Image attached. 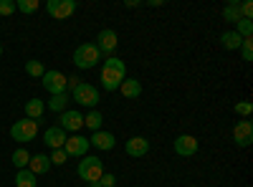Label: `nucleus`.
<instances>
[{
    "mask_svg": "<svg viewBox=\"0 0 253 187\" xmlns=\"http://www.w3.org/2000/svg\"><path fill=\"white\" fill-rule=\"evenodd\" d=\"M13 164H15V167L18 170H26L28 167V162H31V154H28V150H23V147H20V150H15L13 152Z\"/></svg>",
    "mask_w": 253,
    "mask_h": 187,
    "instance_id": "obj_25",
    "label": "nucleus"
},
{
    "mask_svg": "<svg viewBox=\"0 0 253 187\" xmlns=\"http://www.w3.org/2000/svg\"><path fill=\"white\" fill-rule=\"evenodd\" d=\"M36 175L31 170H18L15 172V187H36Z\"/></svg>",
    "mask_w": 253,
    "mask_h": 187,
    "instance_id": "obj_21",
    "label": "nucleus"
},
{
    "mask_svg": "<svg viewBox=\"0 0 253 187\" xmlns=\"http://www.w3.org/2000/svg\"><path fill=\"white\" fill-rule=\"evenodd\" d=\"M15 13V0H0V15H13Z\"/></svg>",
    "mask_w": 253,
    "mask_h": 187,
    "instance_id": "obj_31",
    "label": "nucleus"
},
{
    "mask_svg": "<svg viewBox=\"0 0 253 187\" xmlns=\"http://www.w3.org/2000/svg\"><path fill=\"white\" fill-rule=\"evenodd\" d=\"M236 114H241V116L248 119V116L253 114V104H251V101H238V104H236Z\"/></svg>",
    "mask_w": 253,
    "mask_h": 187,
    "instance_id": "obj_29",
    "label": "nucleus"
},
{
    "mask_svg": "<svg viewBox=\"0 0 253 187\" xmlns=\"http://www.w3.org/2000/svg\"><path fill=\"white\" fill-rule=\"evenodd\" d=\"M101 121H104V116L94 109V112H89L86 116H84V127H89L91 132H99L101 129Z\"/></svg>",
    "mask_w": 253,
    "mask_h": 187,
    "instance_id": "obj_24",
    "label": "nucleus"
},
{
    "mask_svg": "<svg viewBox=\"0 0 253 187\" xmlns=\"http://www.w3.org/2000/svg\"><path fill=\"white\" fill-rule=\"evenodd\" d=\"M119 94H122L124 99H137V96L142 94V84H139L137 78H124L122 86H119Z\"/></svg>",
    "mask_w": 253,
    "mask_h": 187,
    "instance_id": "obj_18",
    "label": "nucleus"
},
{
    "mask_svg": "<svg viewBox=\"0 0 253 187\" xmlns=\"http://www.w3.org/2000/svg\"><path fill=\"white\" fill-rule=\"evenodd\" d=\"M172 147H175V154H180V157H193L198 152V139L193 134H180Z\"/></svg>",
    "mask_w": 253,
    "mask_h": 187,
    "instance_id": "obj_11",
    "label": "nucleus"
},
{
    "mask_svg": "<svg viewBox=\"0 0 253 187\" xmlns=\"http://www.w3.org/2000/svg\"><path fill=\"white\" fill-rule=\"evenodd\" d=\"M117 46H119V36H117V31L104 28V31L96 36V48H99V53L112 56V53L117 51Z\"/></svg>",
    "mask_w": 253,
    "mask_h": 187,
    "instance_id": "obj_9",
    "label": "nucleus"
},
{
    "mask_svg": "<svg viewBox=\"0 0 253 187\" xmlns=\"http://www.w3.org/2000/svg\"><path fill=\"white\" fill-rule=\"evenodd\" d=\"M101 61V53H99V48H96V43H81L76 51H74V64H76V69H94L96 64Z\"/></svg>",
    "mask_w": 253,
    "mask_h": 187,
    "instance_id": "obj_2",
    "label": "nucleus"
},
{
    "mask_svg": "<svg viewBox=\"0 0 253 187\" xmlns=\"http://www.w3.org/2000/svg\"><path fill=\"white\" fill-rule=\"evenodd\" d=\"M79 81H81V78H76V76H69V86H66V89H69V91H74V89L79 86Z\"/></svg>",
    "mask_w": 253,
    "mask_h": 187,
    "instance_id": "obj_34",
    "label": "nucleus"
},
{
    "mask_svg": "<svg viewBox=\"0 0 253 187\" xmlns=\"http://www.w3.org/2000/svg\"><path fill=\"white\" fill-rule=\"evenodd\" d=\"M233 139L238 147H251V142H253V124L246 119V121H238L236 124V129H233Z\"/></svg>",
    "mask_w": 253,
    "mask_h": 187,
    "instance_id": "obj_12",
    "label": "nucleus"
},
{
    "mask_svg": "<svg viewBox=\"0 0 253 187\" xmlns=\"http://www.w3.org/2000/svg\"><path fill=\"white\" fill-rule=\"evenodd\" d=\"M46 10L56 20H66V18H71L76 13V0H48Z\"/></svg>",
    "mask_w": 253,
    "mask_h": 187,
    "instance_id": "obj_7",
    "label": "nucleus"
},
{
    "mask_svg": "<svg viewBox=\"0 0 253 187\" xmlns=\"http://www.w3.org/2000/svg\"><path fill=\"white\" fill-rule=\"evenodd\" d=\"M238 13H241L243 20H251V15H253V3H248V0H246V3H241V5H238Z\"/></svg>",
    "mask_w": 253,
    "mask_h": 187,
    "instance_id": "obj_32",
    "label": "nucleus"
},
{
    "mask_svg": "<svg viewBox=\"0 0 253 187\" xmlns=\"http://www.w3.org/2000/svg\"><path fill=\"white\" fill-rule=\"evenodd\" d=\"M142 3H139V0H126V8H139Z\"/></svg>",
    "mask_w": 253,
    "mask_h": 187,
    "instance_id": "obj_35",
    "label": "nucleus"
},
{
    "mask_svg": "<svg viewBox=\"0 0 253 187\" xmlns=\"http://www.w3.org/2000/svg\"><path fill=\"white\" fill-rule=\"evenodd\" d=\"M43 142L48 144L51 150H61L63 144H66V132H63L61 127H48L43 132Z\"/></svg>",
    "mask_w": 253,
    "mask_h": 187,
    "instance_id": "obj_15",
    "label": "nucleus"
},
{
    "mask_svg": "<svg viewBox=\"0 0 253 187\" xmlns=\"http://www.w3.org/2000/svg\"><path fill=\"white\" fill-rule=\"evenodd\" d=\"M241 56H243V61H253V40H251V38H243Z\"/></svg>",
    "mask_w": 253,
    "mask_h": 187,
    "instance_id": "obj_28",
    "label": "nucleus"
},
{
    "mask_svg": "<svg viewBox=\"0 0 253 187\" xmlns=\"http://www.w3.org/2000/svg\"><path fill=\"white\" fill-rule=\"evenodd\" d=\"M15 10L26 13V15L38 13V0H15Z\"/></svg>",
    "mask_w": 253,
    "mask_h": 187,
    "instance_id": "obj_26",
    "label": "nucleus"
},
{
    "mask_svg": "<svg viewBox=\"0 0 253 187\" xmlns=\"http://www.w3.org/2000/svg\"><path fill=\"white\" fill-rule=\"evenodd\" d=\"M48 159H51V164H63V162H66V159H69V154H66V152H63V147H61V150H53Z\"/></svg>",
    "mask_w": 253,
    "mask_h": 187,
    "instance_id": "obj_30",
    "label": "nucleus"
},
{
    "mask_svg": "<svg viewBox=\"0 0 253 187\" xmlns=\"http://www.w3.org/2000/svg\"><path fill=\"white\" fill-rule=\"evenodd\" d=\"M89 139L81 137V134H74V137H66V144H63V152H66L69 157H86L89 152Z\"/></svg>",
    "mask_w": 253,
    "mask_h": 187,
    "instance_id": "obj_8",
    "label": "nucleus"
},
{
    "mask_svg": "<svg viewBox=\"0 0 253 187\" xmlns=\"http://www.w3.org/2000/svg\"><path fill=\"white\" fill-rule=\"evenodd\" d=\"M124 78H126V66H124V61L117 58V56H109V58L101 64V74H99L101 86L107 89V91H117V89L122 86Z\"/></svg>",
    "mask_w": 253,
    "mask_h": 187,
    "instance_id": "obj_1",
    "label": "nucleus"
},
{
    "mask_svg": "<svg viewBox=\"0 0 253 187\" xmlns=\"http://www.w3.org/2000/svg\"><path fill=\"white\" fill-rule=\"evenodd\" d=\"M51 167H53V164H51L48 154H31V162H28L26 170H31V172L38 177V175H46Z\"/></svg>",
    "mask_w": 253,
    "mask_h": 187,
    "instance_id": "obj_16",
    "label": "nucleus"
},
{
    "mask_svg": "<svg viewBox=\"0 0 253 187\" xmlns=\"http://www.w3.org/2000/svg\"><path fill=\"white\" fill-rule=\"evenodd\" d=\"M66 107H69V94H56L46 104V109H51L53 114H63V112H66Z\"/></svg>",
    "mask_w": 253,
    "mask_h": 187,
    "instance_id": "obj_20",
    "label": "nucleus"
},
{
    "mask_svg": "<svg viewBox=\"0 0 253 187\" xmlns=\"http://www.w3.org/2000/svg\"><path fill=\"white\" fill-rule=\"evenodd\" d=\"M0 56H3V46H0Z\"/></svg>",
    "mask_w": 253,
    "mask_h": 187,
    "instance_id": "obj_37",
    "label": "nucleus"
},
{
    "mask_svg": "<svg viewBox=\"0 0 253 187\" xmlns=\"http://www.w3.org/2000/svg\"><path fill=\"white\" fill-rule=\"evenodd\" d=\"M104 175V162L99 157H84L79 162V177L84 182H99Z\"/></svg>",
    "mask_w": 253,
    "mask_h": 187,
    "instance_id": "obj_3",
    "label": "nucleus"
},
{
    "mask_svg": "<svg viewBox=\"0 0 253 187\" xmlns=\"http://www.w3.org/2000/svg\"><path fill=\"white\" fill-rule=\"evenodd\" d=\"M36 134H38V121H33V119H20L10 127V137L15 142H33Z\"/></svg>",
    "mask_w": 253,
    "mask_h": 187,
    "instance_id": "obj_6",
    "label": "nucleus"
},
{
    "mask_svg": "<svg viewBox=\"0 0 253 187\" xmlns=\"http://www.w3.org/2000/svg\"><path fill=\"white\" fill-rule=\"evenodd\" d=\"M238 0H233V3H228L225 8H223V20L225 23H238V20H243L241 18V13H238Z\"/></svg>",
    "mask_w": 253,
    "mask_h": 187,
    "instance_id": "obj_22",
    "label": "nucleus"
},
{
    "mask_svg": "<svg viewBox=\"0 0 253 187\" xmlns=\"http://www.w3.org/2000/svg\"><path fill=\"white\" fill-rule=\"evenodd\" d=\"M58 127H61L63 132H74V134H76V132L84 127V114L76 112V109H66V112L61 114V124H58Z\"/></svg>",
    "mask_w": 253,
    "mask_h": 187,
    "instance_id": "obj_10",
    "label": "nucleus"
},
{
    "mask_svg": "<svg viewBox=\"0 0 253 187\" xmlns=\"http://www.w3.org/2000/svg\"><path fill=\"white\" fill-rule=\"evenodd\" d=\"M124 152L129 157H144L147 152H150V142H147L144 137H129L124 142Z\"/></svg>",
    "mask_w": 253,
    "mask_h": 187,
    "instance_id": "obj_13",
    "label": "nucleus"
},
{
    "mask_svg": "<svg viewBox=\"0 0 253 187\" xmlns=\"http://www.w3.org/2000/svg\"><path fill=\"white\" fill-rule=\"evenodd\" d=\"M89 187H101V185L99 182H89Z\"/></svg>",
    "mask_w": 253,
    "mask_h": 187,
    "instance_id": "obj_36",
    "label": "nucleus"
},
{
    "mask_svg": "<svg viewBox=\"0 0 253 187\" xmlns=\"http://www.w3.org/2000/svg\"><path fill=\"white\" fill-rule=\"evenodd\" d=\"M241 38H251L253 36V23L251 20H238V31H236Z\"/></svg>",
    "mask_w": 253,
    "mask_h": 187,
    "instance_id": "obj_27",
    "label": "nucleus"
},
{
    "mask_svg": "<svg viewBox=\"0 0 253 187\" xmlns=\"http://www.w3.org/2000/svg\"><path fill=\"white\" fill-rule=\"evenodd\" d=\"M89 144L91 147H96L99 152H109V150H114V144H117V139H114V134L112 132H94L91 134V139H89Z\"/></svg>",
    "mask_w": 253,
    "mask_h": 187,
    "instance_id": "obj_14",
    "label": "nucleus"
},
{
    "mask_svg": "<svg viewBox=\"0 0 253 187\" xmlns=\"http://www.w3.org/2000/svg\"><path fill=\"white\" fill-rule=\"evenodd\" d=\"M41 84H43V89L56 96V94H69V76L66 74H61V71H46L43 78H41Z\"/></svg>",
    "mask_w": 253,
    "mask_h": 187,
    "instance_id": "obj_4",
    "label": "nucleus"
},
{
    "mask_svg": "<svg viewBox=\"0 0 253 187\" xmlns=\"http://www.w3.org/2000/svg\"><path fill=\"white\" fill-rule=\"evenodd\" d=\"M46 112V101H41L38 96L26 101V119H33V121H41V116H43Z\"/></svg>",
    "mask_w": 253,
    "mask_h": 187,
    "instance_id": "obj_17",
    "label": "nucleus"
},
{
    "mask_svg": "<svg viewBox=\"0 0 253 187\" xmlns=\"http://www.w3.org/2000/svg\"><path fill=\"white\" fill-rule=\"evenodd\" d=\"M220 43H223L225 51H238L241 43H243V38H241L236 31H225V33L220 36Z\"/></svg>",
    "mask_w": 253,
    "mask_h": 187,
    "instance_id": "obj_19",
    "label": "nucleus"
},
{
    "mask_svg": "<svg viewBox=\"0 0 253 187\" xmlns=\"http://www.w3.org/2000/svg\"><path fill=\"white\" fill-rule=\"evenodd\" d=\"M71 96H74V101H76V104H81V107H91V109L101 101V96H99L96 86L86 84V81H79V86L71 91Z\"/></svg>",
    "mask_w": 253,
    "mask_h": 187,
    "instance_id": "obj_5",
    "label": "nucleus"
},
{
    "mask_svg": "<svg viewBox=\"0 0 253 187\" xmlns=\"http://www.w3.org/2000/svg\"><path fill=\"white\" fill-rule=\"evenodd\" d=\"M48 69L43 66V61H26V74L28 76H33V78H43V74H46Z\"/></svg>",
    "mask_w": 253,
    "mask_h": 187,
    "instance_id": "obj_23",
    "label": "nucleus"
},
{
    "mask_svg": "<svg viewBox=\"0 0 253 187\" xmlns=\"http://www.w3.org/2000/svg\"><path fill=\"white\" fill-rule=\"evenodd\" d=\"M99 185H101V187H114V185H117V177L109 175V172H104L101 180H99Z\"/></svg>",
    "mask_w": 253,
    "mask_h": 187,
    "instance_id": "obj_33",
    "label": "nucleus"
}]
</instances>
